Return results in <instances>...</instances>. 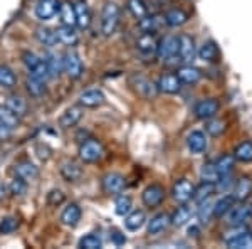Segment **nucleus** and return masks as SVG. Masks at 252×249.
<instances>
[{
  "mask_svg": "<svg viewBox=\"0 0 252 249\" xmlns=\"http://www.w3.org/2000/svg\"><path fill=\"white\" fill-rule=\"evenodd\" d=\"M120 19H121V9L116 2H108L106 5L103 7V12H101V32L103 36H113L120 26Z\"/></svg>",
  "mask_w": 252,
  "mask_h": 249,
  "instance_id": "obj_1",
  "label": "nucleus"
},
{
  "mask_svg": "<svg viewBox=\"0 0 252 249\" xmlns=\"http://www.w3.org/2000/svg\"><path fill=\"white\" fill-rule=\"evenodd\" d=\"M78 153H79L81 162L96 163V162H99L101 158H103L104 146H103V143H101L99 140H96V138H88V140H84L83 143L79 145Z\"/></svg>",
  "mask_w": 252,
  "mask_h": 249,
  "instance_id": "obj_2",
  "label": "nucleus"
},
{
  "mask_svg": "<svg viewBox=\"0 0 252 249\" xmlns=\"http://www.w3.org/2000/svg\"><path fill=\"white\" fill-rule=\"evenodd\" d=\"M22 63H24V66L27 68V71H29V76L39 77V79H44V81L49 77V69H47L46 59L39 58L35 52H31V51L24 52Z\"/></svg>",
  "mask_w": 252,
  "mask_h": 249,
  "instance_id": "obj_3",
  "label": "nucleus"
},
{
  "mask_svg": "<svg viewBox=\"0 0 252 249\" xmlns=\"http://www.w3.org/2000/svg\"><path fill=\"white\" fill-rule=\"evenodd\" d=\"M131 86L135 89V93L140 98H143V100H155L158 96V86L155 83H153L152 79H148V77L145 76H140V74H135L131 77Z\"/></svg>",
  "mask_w": 252,
  "mask_h": 249,
  "instance_id": "obj_4",
  "label": "nucleus"
},
{
  "mask_svg": "<svg viewBox=\"0 0 252 249\" xmlns=\"http://www.w3.org/2000/svg\"><path fill=\"white\" fill-rule=\"evenodd\" d=\"M195 56H197V49H195L193 39L189 34L178 36V49H177V58L184 64H192Z\"/></svg>",
  "mask_w": 252,
  "mask_h": 249,
  "instance_id": "obj_5",
  "label": "nucleus"
},
{
  "mask_svg": "<svg viewBox=\"0 0 252 249\" xmlns=\"http://www.w3.org/2000/svg\"><path fill=\"white\" fill-rule=\"evenodd\" d=\"M63 69L71 79H79V77L83 76L84 66L78 52L67 51L66 54L63 56Z\"/></svg>",
  "mask_w": 252,
  "mask_h": 249,
  "instance_id": "obj_6",
  "label": "nucleus"
},
{
  "mask_svg": "<svg viewBox=\"0 0 252 249\" xmlns=\"http://www.w3.org/2000/svg\"><path fill=\"white\" fill-rule=\"evenodd\" d=\"M157 49H158V40L153 37V34H141L136 40V51L145 61H150L157 58Z\"/></svg>",
  "mask_w": 252,
  "mask_h": 249,
  "instance_id": "obj_7",
  "label": "nucleus"
},
{
  "mask_svg": "<svg viewBox=\"0 0 252 249\" xmlns=\"http://www.w3.org/2000/svg\"><path fill=\"white\" fill-rule=\"evenodd\" d=\"M59 7H61V0H37L34 14L39 20L46 22V20H51L58 15Z\"/></svg>",
  "mask_w": 252,
  "mask_h": 249,
  "instance_id": "obj_8",
  "label": "nucleus"
},
{
  "mask_svg": "<svg viewBox=\"0 0 252 249\" xmlns=\"http://www.w3.org/2000/svg\"><path fill=\"white\" fill-rule=\"evenodd\" d=\"M219 109H220V105H219V101L215 100V98L200 100L193 106V113L198 120H210V118H215Z\"/></svg>",
  "mask_w": 252,
  "mask_h": 249,
  "instance_id": "obj_9",
  "label": "nucleus"
},
{
  "mask_svg": "<svg viewBox=\"0 0 252 249\" xmlns=\"http://www.w3.org/2000/svg\"><path fill=\"white\" fill-rule=\"evenodd\" d=\"M101 187H103V192L104 194H109V195H118L125 190L126 187V180L121 174H106L101 180Z\"/></svg>",
  "mask_w": 252,
  "mask_h": 249,
  "instance_id": "obj_10",
  "label": "nucleus"
},
{
  "mask_svg": "<svg viewBox=\"0 0 252 249\" xmlns=\"http://www.w3.org/2000/svg\"><path fill=\"white\" fill-rule=\"evenodd\" d=\"M141 201H143L146 207H152V209L161 206V202L165 201V189L161 185H158V183H152L143 190Z\"/></svg>",
  "mask_w": 252,
  "mask_h": 249,
  "instance_id": "obj_11",
  "label": "nucleus"
},
{
  "mask_svg": "<svg viewBox=\"0 0 252 249\" xmlns=\"http://www.w3.org/2000/svg\"><path fill=\"white\" fill-rule=\"evenodd\" d=\"M104 101H106V96L97 88L84 89L79 95V105L83 108H99L101 105H104Z\"/></svg>",
  "mask_w": 252,
  "mask_h": 249,
  "instance_id": "obj_12",
  "label": "nucleus"
},
{
  "mask_svg": "<svg viewBox=\"0 0 252 249\" xmlns=\"http://www.w3.org/2000/svg\"><path fill=\"white\" fill-rule=\"evenodd\" d=\"M177 49H178V37L175 36H166L158 42L157 49V58L161 61H170L177 58Z\"/></svg>",
  "mask_w": 252,
  "mask_h": 249,
  "instance_id": "obj_13",
  "label": "nucleus"
},
{
  "mask_svg": "<svg viewBox=\"0 0 252 249\" xmlns=\"http://www.w3.org/2000/svg\"><path fill=\"white\" fill-rule=\"evenodd\" d=\"M83 120V106L81 105H74V106H69L67 109H64V113L59 118V126L64 130L72 128Z\"/></svg>",
  "mask_w": 252,
  "mask_h": 249,
  "instance_id": "obj_14",
  "label": "nucleus"
},
{
  "mask_svg": "<svg viewBox=\"0 0 252 249\" xmlns=\"http://www.w3.org/2000/svg\"><path fill=\"white\" fill-rule=\"evenodd\" d=\"M172 195L178 204H187L193 195V185L187 178H180V180L173 183Z\"/></svg>",
  "mask_w": 252,
  "mask_h": 249,
  "instance_id": "obj_15",
  "label": "nucleus"
},
{
  "mask_svg": "<svg viewBox=\"0 0 252 249\" xmlns=\"http://www.w3.org/2000/svg\"><path fill=\"white\" fill-rule=\"evenodd\" d=\"M252 219V204H241L229 212V222L232 226H244Z\"/></svg>",
  "mask_w": 252,
  "mask_h": 249,
  "instance_id": "obj_16",
  "label": "nucleus"
},
{
  "mask_svg": "<svg viewBox=\"0 0 252 249\" xmlns=\"http://www.w3.org/2000/svg\"><path fill=\"white\" fill-rule=\"evenodd\" d=\"M56 31V36H58V42L63 44V46L67 47H74L78 46L79 42V34L76 31V27L72 26H61Z\"/></svg>",
  "mask_w": 252,
  "mask_h": 249,
  "instance_id": "obj_17",
  "label": "nucleus"
},
{
  "mask_svg": "<svg viewBox=\"0 0 252 249\" xmlns=\"http://www.w3.org/2000/svg\"><path fill=\"white\" fill-rule=\"evenodd\" d=\"M74 12H76V27L81 31H86L91 26V10H89L88 3L84 0H78L74 3Z\"/></svg>",
  "mask_w": 252,
  "mask_h": 249,
  "instance_id": "obj_18",
  "label": "nucleus"
},
{
  "mask_svg": "<svg viewBox=\"0 0 252 249\" xmlns=\"http://www.w3.org/2000/svg\"><path fill=\"white\" fill-rule=\"evenodd\" d=\"M177 77L180 79L182 84H189V86H193L198 81L202 79V71L198 68L192 66V64H184L177 72Z\"/></svg>",
  "mask_w": 252,
  "mask_h": 249,
  "instance_id": "obj_19",
  "label": "nucleus"
},
{
  "mask_svg": "<svg viewBox=\"0 0 252 249\" xmlns=\"http://www.w3.org/2000/svg\"><path fill=\"white\" fill-rule=\"evenodd\" d=\"M59 174L66 182L74 183V182L81 180V177H83V167H81L79 163L72 162V160H67V162H64L63 165H61Z\"/></svg>",
  "mask_w": 252,
  "mask_h": 249,
  "instance_id": "obj_20",
  "label": "nucleus"
},
{
  "mask_svg": "<svg viewBox=\"0 0 252 249\" xmlns=\"http://www.w3.org/2000/svg\"><path fill=\"white\" fill-rule=\"evenodd\" d=\"M197 54L204 63H209V64H215L220 61V49H219V46L214 40H207V42L202 44V47L198 49Z\"/></svg>",
  "mask_w": 252,
  "mask_h": 249,
  "instance_id": "obj_21",
  "label": "nucleus"
},
{
  "mask_svg": "<svg viewBox=\"0 0 252 249\" xmlns=\"http://www.w3.org/2000/svg\"><path fill=\"white\" fill-rule=\"evenodd\" d=\"M157 86L160 93H165V95H177L182 88V83L177 77V74H163L158 79Z\"/></svg>",
  "mask_w": 252,
  "mask_h": 249,
  "instance_id": "obj_22",
  "label": "nucleus"
},
{
  "mask_svg": "<svg viewBox=\"0 0 252 249\" xmlns=\"http://www.w3.org/2000/svg\"><path fill=\"white\" fill-rule=\"evenodd\" d=\"M83 217V211L78 204H69V206L61 212V222L67 227H76Z\"/></svg>",
  "mask_w": 252,
  "mask_h": 249,
  "instance_id": "obj_23",
  "label": "nucleus"
},
{
  "mask_svg": "<svg viewBox=\"0 0 252 249\" xmlns=\"http://www.w3.org/2000/svg\"><path fill=\"white\" fill-rule=\"evenodd\" d=\"M187 145H189V150L193 155H202L207 150V137L204 132L200 130H195L189 135L187 138Z\"/></svg>",
  "mask_w": 252,
  "mask_h": 249,
  "instance_id": "obj_24",
  "label": "nucleus"
},
{
  "mask_svg": "<svg viewBox=\"0 0 252 249\" xmlns=\"http://www.w3.org/2000/svg\"><path fill=\"white\" fill-rule=\"evenodd\" d=\"M14 170H15V175L20 178H24L26 182L35 180V178L39 177V169L29 160H22V162L15 163Z\"/></svg>",
  "mask_w": 252,
  "mask_h": 249,
  "instance_id": "obj_25",
  "label": "nucleus"
},
{
  "mask_svg": "<svg viewBox=\"0 0 252 249\" xmlns=\"http://www.w3.org/2000/svg\"><path fill=\"white\" fill-rule=\"evenodd\" d=\"M146 222V215L143 211H129L125 215V227L129 232H136L145 226Z\"/></svg>",
  "mask_w": 252,
  "mask_h": 249,
  "instance_id": "obj_26",
  "label": "nucleus"
},
{
  "mask_svg": "<svg viewBox=\"0 0 252 249\" xmlns=\"http://www.w3.org/2000/svg\"><path fill=\"white\" fill-rule=\"evenodd\" d=\"M168 226H170V215L165 214V212L157 214L148 220V234L158 236V234H161Z\"/></svg>",
  "mask_w": 252,
  "mask_h": 249,
  "instance_id": "obj_27",
  "label": "nucleus"
},
{
  "mask_svg": "<svg viewBox=\"0 0 252 249\" xmlns=\"http://www.w3.org/2000/svg\"><path fill=\"white\" fill-rule=\"evenodd\" d=\"M234 163H235L234 155H229V153L222 155L220 158H217V160L214 162L215 170H217V175H219V180L229 177L230 172H232V169H234Z\"/></svg>",
  "mask_w": 252,
  "mask_h": 249,
  "instance_id": "obj_28",
  "label": "nucleus"
},
{
  "mask_svg": "<svg viewBox=\"0 0 252 249\" xmlns=\"http://www.w3.org/2000/svg\"><path fill=\"white\" fill-rule=\"evenodd\" d=\"M58 15H59V20H61V26H72V27H76L74 3H71L69 0H66V2H61Z\"/></svg>",
  "mask_w": 252,
  "mask_h": 249,
  "instance_id": "obj_29",
  "label": "nucleus"
},
{
  "mask_svg": "<svg viewBox=\"0 0 252 249\" xmlns=\"http://www.w3.org/2000/svg\"><path fill=\"white\" fill-rule=\"evenodd\" d=\"M215 189H217V185H215L214 182H205V180H202V183L198 187H193V195H192V199L197 204H200V202H204L207 201V199H210L214 195V192Z\"/></svg>",
  "mask_w": 252,
  "mask_h": 249,
  "instance_id": "obj_30",
  "label": "nucleus"
},
{
  "mask_svg": "<svg viewBox=\"0 0 252 249\" xmlns=\"http://www.w3.org/2000/svg\"><path fill=\"white\" fill-rule=\"evenodd\" d=\"M234 204H235L234 195H223V197H220L214 204V217L220 219L223 215H227L234 207Z\"/></svg>",
  "mask_w": 252,
  "mask_h": 249,
  "instance_id": "obj_31",
  "label": "nucleus"
},
{
  "mask_svg": "<svg viewBox=\"0 0 252 249\" xmlns=\"http://www.w3.org/2000/svg\"><path fill=\"white\" fill-rule=\"evenodd\" d=\"M26 88H27V93H29L32 98H35V100L46 95V81L39 79V77H34V76L27 77Z\"/></svg>",
  "mask_w": 252,
  "mask_h": 249,
  "instance_id": "obj_32",
  "label": "nucleus"
},
{
  "mask_svg": "<svg viewBox=\"0 0 252 249\" xmlns=\"http://www.w3.org/2000/svg\"><path fill=\"white\" fill-rule=\"evenodd\" d=\"M225 244H227V248H234V249L249 248L252 244V234L251 232H237V234L227 238Z\"/></svg>",
  "mask_w": 252,
  "mask_h": 249,
  "instance_id": "obj_33",
  "label": "nucleus"
},
{
  "mask_svg": "<svg viewBox=\"0 0 252 249\" xmlns=\"http://www.w3.org/2000/svg\"><path fill=\"white\" fill-rule=\"evenodd\" d=\"M0 123L9 126L10 130H15L20 125V116L12 111L9 106L0 105Z\"/></svg>",
  "mask_w": 252,
  "mask_h": 249,
  "instance_id": "obj_34",
  "label": "nucleus"
},
{
  "mask_svg": "<svg viewBox=\"0 0 252 249\" xmlns=\"http://www.w3.org/2000/svg\"><path fill=\"white\" fill-rule=\"evenodd\" d=\"M190 217H192V209H190L189 206H185V204H182V206L177 207V211L170 215V224H173V226H177V227L185 226L190 220Z\"/></svg>",
  "mask_w": 252,
  "mask_h": 249,
  "instance_id": "obj_35",
  "label": "nucleus"
},
{
  "mask_svg": "<svg viewBox=\"0 0 252 249\" xmlns=\"http://www.w3.org/2000/svg\"><path fill=\"white\" fill-rule=\"evenodd\" d=\"M232 155L237 162L251 163L252 162V140H246V142H242V143H239L235 146Z\"/></svg>",
  "mask_w": 252,
  "mask_h": 249,
  "instance_id": "obj_36",
  "label": "nucleus"
},
{
  "mask_svg": "<svg viewBox=\"0 0 252 249\" xmlns=\"http://www.w3.org/2000/svg\"><path fill=\"white\" fill-rule=\"evenodd\" d=\"M5 106H9L12 111L17 113L20 118L26 115L27 108H29V106H27V100H24V98L20 96V95H10V96H7Z\"/></svg>",
  "mask_w": 252,
  "mask_h": 249,
  "instance_id": "obj_37",
  "label": "nucleus"
},
{
  "mask_svg": "<svg viewBox=\"0 0 252 249\" xmlns=\"http://www.w3.org/2000/svg\"><path fill=\"white\" fill-rule=\"evenodd\" d=\"M35 37L42 46L47 47H54L58 44V36H56V31L51 29V27H39L35 31Z\"/></svg>",
  "mask_w": 252,
  "mask_h": 249,
  "instance_id": "obj_38",
  "label": "nucleus"
},
{
  "mask_svg": "<svg viewBox=\"0 0 252 249\" xmlns=\"http://www.w3.org/2000/svg\"><path fill=\"white\" fill-rule=\"evenodd\" d=\"M252 192V180L249 177H242L239 178L237 183H235L234 189V199L235 201H246Z\"/></svg>",
  "mask_w": 252,
  "mask_h": 249,
  "instance_id": "obj_39",
  "label": "nucleus"
},
{
  "mask_svg": "<svg viewBox=\"0 0 252 249\" xmlns=\"http://www.w3.org/2000/svg\"><path fill=\"white\" fill-rule=\"evenodd\" d=\"M163 20H165L166 26H170V27H180L189 20V15H187L182 9H172L165 14Z\"/></svg>",
  "mask_w": 252,
  "mask_h": 249,
  "instance_id": "obj_40",
  "label": "nucleus"
},
{
  "mask_svg": "<svg viewBox=\"0 0 252 249\" xmlns=\"http://www.w3.org/2000/svg\"><path fill=\"white\" fill-rule=\"evenodd\" d=\"M161 24H165L163 19H158L157 15H150L146 14L143 19H140V27L145 34H153L161 27Z\"/></svg>",
  "mask_w": 252,
  "mask_h": 249,
  "instance_id": "obj_41",
  "label": "nucleus"
},
{
  "mask_svg": "<svg viewBox=\"0 0 252 249\" xmlns=\"http://www.w3.org/2000/svg\"><path fill=\"white\" fill-rule=\"evenodd\" d=\"M17 84V76L12 71L9 66L5 64H0V88L10 89Z\"/></svg>",
  "mask_w": 252,
  "mask_h": 249,
  "instance_id": "obj_42",
  "label": "nucleus"
},
{
  "mask_svg": "<svg viewBox=\"0 0 252 249\" xmlns=\"http://www.w3.org/2000/svg\"><path fill=\"white\" fill-rule=\"evenodd\" d=\"M47 63V69H49V76H59L61 72H64L63 69V56H58L54 52L47 56L46 59Z\"/></svg>",
  "mask_w": 252,
  "mask_h": 249,
  "instance_id": "obj_43",
  "label": "nucleus"
},
{
  "mask_svg": "<svg viewBox=\"0 0 252 249\" xmlns=\"http://www.w3.org/2000/svg\"><path fill=\"white\" fill-rule=\"evenodd\" d=\"M133 209V201L129 195H118L115 201V212L121 217H125L129 211Z\"/></svg>",
  "mask_w": 252,
  "mask_h": 249,
  "instance_id": "obj_44",
  "label": "nucleus"
},
{
  "mask_svg": "<svg viewBox=\"0 0 252 249\" xmlns=\"http://www.w3.org/2000/svg\"><path fill=\"white\" fill-rule=\"evenodd\" d=\"M128 10L135 19H143L148 14V7L143 0H128Z\"/></svg>",
  "mask_w": 252,
  "mask_h": 249,
  "instance_id": "obj_45",
  "label": "nucleus"
},
{
  "mask_svg": "<svg viewBox=\"0 0 252 249\" xmlns=\"http://www.w3.org/2000/svg\"><path fill=\"white\" fill-rule=\"evenodd\" d=\"M197 217L200 220L202 224H207L210 219L214 217V204L209 202V199L204 202L198 204V212H197Z\"/></svg>",
  "mask_w": 252,
  "mask_h": 249,
  "instance_id": "obj_46",
  "label": "nucleus"
},
{
  "mask_svg": "<svg viewBox=\"0 0 252 249\" xmlns=\"http://www.w3.org/2000/svg\"><path fill=\"white\" fill-rule=\"evenodd\" d=\"M81 249H99L103 248V241L97 234H86L79 239Z\"/></svg>",
  "mask_w": 252,
  "mask_h": 249,
  "instance_id": "obj_47",
  "label": "nucleus"
},
{
  "mask_svg": "<svg viewBox=\"0 0 252 249\" xmlns=\"http://www.w3.org/2000/svg\"><path fill=\"white\" fill-rule=\"evenodd\" d=\"M26 192H27V182L15 175L9 183V194L15 195V197H20V195H24Z\"/></svg>",
  "mask_w": 252,
  "mask_h": 249,
  "instance_id": "obj_48",
  "label": "nucleus"
},
{
  "mask_svg": "<svg viewBox=\"0 0 252 249\" xmlns=\"http://www.w3.org/2000/svg\"><path fill=\"white\" fill-rule=\"evenodd\" d=\"M200 177H202V180H205V182H214V183L219 182V175H217V170H215L214 162H209L202 167Z\"/></svg>",
  "mask_w": 252,
  "mask_h": 249,
  "instance_id": "obj_49",
  "label": "nucleus"
},
{
  "mask_svg": "<svg viewBox=\"0 0 252 249\" xmlns=\"http://www.w3.org/2000/svg\"><path fill=\"white\" fill-rule=\"evenodd\" d=\"M19 227V219L17 217H3L0 220V234H12Z\"/></svg>",
  "mask_w": 252,
  "mask_h": 249,
  "instance_id": "obj_50",
  "label": "nucleus"
},
{
  "mask_svg": "<svg viewBox=\"0 0 252 249\" xmlns=\"http://www.w3.org/2000/svg\"><path fill=\"white\" fill-rule=\"evenodd\" d=\"M46 201H47V204H49V206H51V207H59L61 204L66 202V195H64V192H63V190H59V189H52V190L47 194Z\"/></svg>",
  "mask_w": 252,
  "mask_h": 249,
  "instance_id": "obj_51",
  "label": "nucleus"
},
{
  "mask_svg": "<svg viewBox=\"0 0 252 249\" xmlns=\"http://www.w3.org/2000/svg\"><path fill=\"white\" fill-rule=\"evenodd\" d=\"M209 123L205 125V130L209 135H212V137H219V135H222L225 132V123H223L222 120H207Z\"/></svg>",
  "mask_w": 252,
  "mask_h": 249,
  "instance_id": "obj_52",
  "label": "nucleus"
},
{
  "mask_svg": "<svg viewBox=\"0 0 252 249\" xmlns=\"http://www.w3.org/2000/svg\"><path fill=\"white\" fill-rule=\"evenodd\" d=\"M111 241H113V244H115V246H125V244H126L125 234H121L120 231L111 232Z\"/></svg>",
  "mask_w": 252,
  "mask_h": 249,
  "instance_id": "obj_53",
  "label": "nucleus"
},
{
  "mask_svg": "<svg viewBox=\"0 0 252 249\" xmlns=\"http://www.w3.org/2000/svg\"><path fill=\"white\" fill-rule=\"evenodd\" d=\"M10 137H12V130L9 128V126H5V125L0 123V142L9 140Z\"/></svg>",
  "mask_w": 252,
  "mask_h": 249,
  "instance_id": "obj_54",
  "label": "nucleus"
},
{
  "mask_svg": "<svg viewBox=\"0 0 252 249\" xmlns=\"http://www.w3.org/2000/svg\"><path fill=\"white\" fill-rule=\"evenodd\" d=\"M7 195H9V185H5V183L0 180V202L5 201Z\"/></svg>",
  "mask_w": 252,
  "mask_h": 249,
  "instance_id": "obj_55",
  "label": "nucleus"
},
{
  "mask_svg": "<svg viewBox=\"0 0 252 249\" xmlns=\"http://www.w3.org/2000/svg\"><path fill=\"white\" fill-rule=\"evenodd\" d=\"M189 234L190 236H198V227H190V229H189Z\"/></svg>",
  "mask_w": 252,
  "mask_h": 249,
  "instance_id": "obj_56",
  "label": "nucleus"
}]
</instances>
